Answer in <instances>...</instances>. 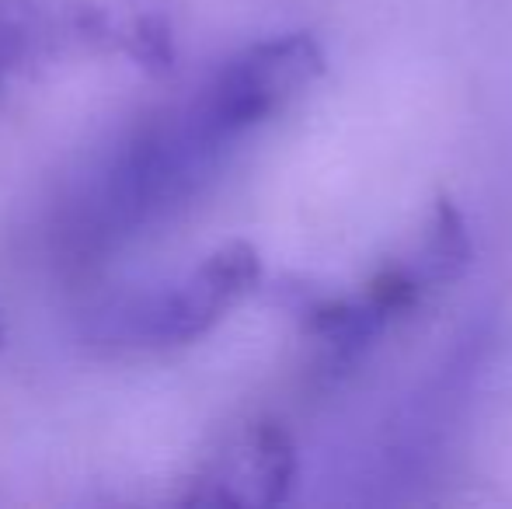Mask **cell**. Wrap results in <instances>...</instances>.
Segmentation results:
<instances>
[{
	"label": "cell",
	"instance_id": "2",
	"mask_svg": "<svg viewBox=\"0 0 512 509\" xmlns=\"http://www.w3.org/2000/svg\"><path fill=\"white\" fill-rule=\"evenodd\" d=\"M262 258L248 241H227L178 279L119 293L88 318V339L119 349H178L213 332L255 286Z\"/></svg>",
	"mask_w": 512,
	"mask_h": 509
},
{
	"label": "cell",
	"instance_id": "3",
	"mask_svg": "<svg viewBox=\"0 0 512 509\" xmlns=\"http://www.w3.org/2000/svg\"><path fill=\"white\" fill-rule=\"evenodd\" d=\"M324 74V49L314 35L290 32L234 53L196 91L185 109L216 143H234L248 129L269 123Z\"/></svg>",
	"mask_w": 512,
	"mask_h": 509
},
{
	"label": "cell",
	"instance_id": "4",
	"mask_svg": "<svg viewBox=\"0 0 512 509\" xmlns=\"http://www.w3.org/2000/svg\"><path fill=\"white\" fill-rule=\"evenodd\" d=\"M297 482V447L279 422H251L234 433L178 496L185 506H276Z\"/></svg>",
	"mask_w": 512,
	"mask_h": 509
},
{
	"label": "cell",
	"instance_id": "1",
	"mask_svg": "<svg viewBox=\"0 0 512 509\" xmlns=\"http://www.w3.org/2000/svg\"><path fill=\"white\" fill-rule=\"evenodd\" d=\"M63 56H122L168 74L178 56L175 0H0V74Z\"/></svg>",
	"mask_w": 512,
	"mask_h": 509
},
{
	"label": "cell",
	"instance_id": "6",
	"mask_svg": "<svg viewBox=\"0 0 512 509\" xmlns=\"http://www.w3.org/2000/svg\"><path fill=\"white\" fill-rule=\"evenodd\" d=\"M0 346H4V321H0Z\"/></svg>",
	"mask_w": 512,
	"mask_h": 509
},
{
	"label": "cell",
	"instance_id": "5",
	"mask_svg": "<svg viewBox=\"0 0 512 509\" xmlns=\"http://www.w3.org/2000/svg\"><path fill=\"white\" fill-rule=\"evenodd\" d=\"M471 262V238H467L464 217L457 213V206L439 199L429 213V224H425V234L418 241L411 262L398 265L401 272L411 279L418 293H425L429 286L450 283Z\"/></svg>",
	"mask_w": 512,
	"mask_h": 509
}]
</instances>
